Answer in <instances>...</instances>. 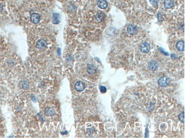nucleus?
I'll return each instance as SVG.
<instances>
[{"label": "nucleus", "mask_w": 185, "mask_h": 138, "mask_svg": "<svg viewBox=\"0 0 185 138\" xmlns=\"http://www.w3.org/2000/svg\"><path fill=\"white\" fill-rule=\"evenodd\" d=\"M140 48L141 52L144 53H147L150 51V46L149 43H148V42H144L141 43Z\"/></svg>", "instance_id": "1"}, {"label": "nucleus", "mask_w": 185, "mask_h": 138, "mask_svg": "<svg viewBox=\"0 0 185 138\" xmlns=\"http://www.w3.org/2000/svg\"><path fill=\"white\" fill-rule=\"evenodd\" d=\"M169 79L166 77H161L158 80V85L161 87H166L169 84Z\"/></svg>", "instance_id": "2"}, {"label": "nucleus", "mask_w": 185, "mask_h": 138, "mask_svg": "<svg viewBox=\"0 0 185 138\" xmlns=\"http://www.w3.org/2000/svg\"><path fill=\"white\" fill-rule=\"evenodd\" d=\"M86 86L85 84L84 83V82H76V84L75 85V89L77 91H82L85 89Z\"/></svg>", "instance_id": "3"}, {"label": "nucleus", "mask_w": 185, "mask_h": 138, "mask_svg": "<svg viewBox=\"0 0 185 138\" xmlns=\"http://www.w3.org/2000/svg\"><path fill=\"white\" fill-rule=\"evenodd\" d=\"M30 20L34 24H38L41 20V17L38 13H33L30 16Z\"/></svg>", "instance_id": "4"}, {"label": "nucleus", "mask_w": 185, "mask_h": 138, "mask_svg": "<svg viewBox=\"0 0 185 138\" xmlns=\"http://www.w3.org/2000/svg\"><path fill=\"white\" fill-rule=\"evenodd\" d=\"M127 32L130 34H135L137 32V27L133 25H130L128 26L127 27Z\"/></svg>", "instance_id": "5"}, {"label": "nucleus", "mask_w": 185, "mask_h": 138, "mask_svg": "<svg viewBox=\"0 0 185 138\" xmlns=\"http://www.w3.org/2000/svg\"><path fill=\"white\" fill-rule=\"evenodd\" d=\"M37 47L39 49H43L47 46V43L43 39H40L37 42Z\"/></svg>", "instance_id": "6"}, {"label": "nucleus", "mask_w": 185, "mask_h": 138, "mask_svg": "<svg viewBox=\"0 0 185 138\" xmlns=\"http://www.w3.org/2000/svg\"><path fill=\"white\" fill-rule=\"evenodd\" d=\"M149 68L152 71L157 70L158 68V63L155 60H152L149 65Z\"/></svg>", "instance_id": "7"}, {"label": "nucleus", "mask_w": 185, "mask_h": 138, "mask_svg": "<svg viewBox=\"0 0 185 138\" xmlns=\"http://www.w3.org/2000/svg\"><path fill=\"white\" fill-rule=\"evenodd\" d=\"M98 5L100 9H105L108 6L107 1L106 0H99L98 2Z\"/></svg>", "instance_id": "8"}, {"label": "nucleus", "mask_w": 185, "mask_h": 138, "mask_svg": "<svg viewBox=\"0 0 185 138\" xmlns=\"http://www.w3.org/2000/svg\"><path fill=\"white\" fill-rule=\"evenodd\" d=\"M176 48L178 50L182 52L185 50V42L183 41H180L176 44Z\"/></svg>", "instance_id": "9"}, {"label": "nucleus", "mask_w": 185, "mask_h": 138, "mask_svg": "<svg viewBox=\"0 0 185 138\" xmlns=\"http://www.w3.org/2000/svg\"><path fill=\"white\" fill-rule=\"evenodd\" d=\"M173 0H165L164 1V6L166 9H170L174 5Z\"/></svg>", "instance_id": "10"}, {"label": "nucleus", "mask_w": 185, "mask_h": 138, "mask_svg": "<svg viewBox=\"0 0 185 138\" xmlns=\"http://www.w3.org/2000/svg\"><path fill=\"white\" fill-rule=\"evenodd\" d=\"M55 110L52 108H46L44 111V114L46 116H48V117H51V116H53L55 114Z\"/></svg>", "instance_id": "11"}, {"label": "nucleus", "mask_w": 185, "mask_h": 138, "mask_svg": "<svg viewBox=\"0 0 185 138\" xmlns=\"http://www.w3.org/2000/svg\"><path fill=\"white\" fill-rule=\"evenodd\" d=\"M96 67L93 65H89L87 67V72L90 74H93L96 72Z\"/></svg>", "instance_id": "12"}, {"label": "nucleus", "mask_w": 185, "mask_h": 138, "mask_svg": "<svg viewBox=\"0 0 185 138\" xmlns=\"http://www.w3.org/2000/svg\"><path fill=\"white\" fill-rule=\"evenodd\" d=\"M29 83L26 81H22L20 83L19 86L21 89L24 90H27L29 88Z\"/></svg>", "instance_id": "13"}, {"label": "nucleus", "mask_w": 185, "mask_h": 138, "mask_svg": "<svg viewBox=\"0 0 185 138\" xmlns=\"http://www.w3.org/2000/svg\"><path fill=\"white\" fill-rule=\"evenodd\" d=\"M96 17L97 20H98L99 22H101L104 19V14H103V13H101V12H100V13H98L97 14Z\"/></svg>", "instance_id": "14"}, {"label": "nucleus", "mask_w": 185, "mask_h": 138, "mask_svg": "<svg viewBox=\"0 0 185 138\" xmlns=\"http://www.w3.org/2000/svg\"><path fill=\"white\" fill-rule=\"evenodd\" d=\"M52 22H54V24H58L59 22V15L57 14H54L53 15V20H52Z\"/></svg>", "instance_id": "15"}, {"label": "nucleus", "mask_w": 185, "mask_h": 138, "mask_svg": "<svg viewBox=\"0 0 185 138\" xmlns=\"http://www.w3.org/2000/svg\"><path fill=\"white\" fill-rule=\"evenodd\" d=\"M179 120L181 121V122L182 123H185V114H184V112L181 113V114L179 115Z\"/></svg>", "instance_id": "16"}, {"label": "nucleus", "mask_w": 185, "mask_h": 138, "mask_svg": "<svg viewBox=\"0 0 185 138\" xmlns=\"http://www.w3.org/2000/svg\"><path fill=\"white\" fill-rule=\"evenodd\" d=\"M158 2H159V0H150V2L151 3V4L154 6L157 5Z\"/></svg>", "instance_id": "17"}, {"label": "nucleus", "mask_w": 185, "mask_h": 138, "mask_svg": "<svg viewBox=\"0 0 185 138\" xmlns=\"http://www.w3.org/2000/svg\"><path fill=\"white\" fill-rule=\"evenodd\" d=\"M100 90L102 93H105L107 91V89H106L105 87L101 86L100 87Z\"/></svg>", "instance_id": "18"}, {"label": "nucleus", "mask_w": 185, "mask_h": 138, "mask_svg": "<svg viewBox=\"0 0 185 138\" xmlns=\"http://www.w3.org/2000/svg\"><path fill=\"white\" fill-rule=\"evenodd\" d=\"M158 20H159L160 21H162L163 20V18L162 17L161 14H158Z\"/></svg>", "instance_id": "19"}, {"label": "nucleus", "mask_w": 185, "mask_h": 138, "mask_svg": "<svg viewBox=\"0 0 185 138\" xmlns=\"http://www.w3.org/2000/svg\"><path fill=\"white\" fill-rule=\"evenodd\" d=\"M2 10H3V7H2V6L1 5V4H0V12H2Z\"/></svg>", "instance_id": "20"}]
</instances>
